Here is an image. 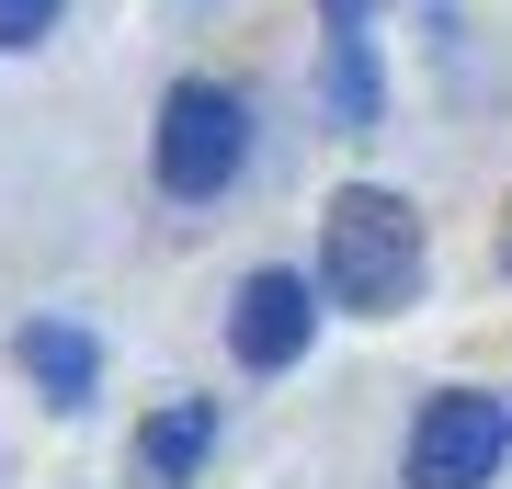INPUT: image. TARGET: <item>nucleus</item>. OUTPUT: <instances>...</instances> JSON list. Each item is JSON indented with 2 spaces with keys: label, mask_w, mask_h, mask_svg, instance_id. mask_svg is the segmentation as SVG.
I'll list each match as a JSON object with an SVG mask.
<instances>
[{
  "label": "nucleus",
  "mask_w": 512,
  "mask_h": 489,
  "mask_svg": "<svg viewBox=\"0 0 512 489\" xmlns=\"http://www.w3.org/2000/svg\"><path fill=\"white\" fill-rule=\"evenodd\" d=\"M319 285L342 296V308H365V319H399L421 296V217L399 194H376V182L330 194V217H319Z\"/></svg>",
  "instance_id": "obj_1"
},
{
  "label": "nucleus",
  "mask_w": 512,
  "mask_h": 489,
  "mask_svg": "<svg viewBox=\"0 0 512 489\" xmlns=\"http://www.w3.org/2000/svg\"><path fill=\"white\" fill-rule=\"evenodd\" d=\"M239 160H251V114H239V91L183 80V91L160 103V148H148L160 194H171V205H217L228 182H239Z\"/></svg>",
  "instance_id": "obj_2"
},
{
  "label": "nucleus",
  "mask_w": 512,
  "mask_h": 489,
  "mask_svg": "<svg viewBox=\"0 0 512 489\" xmlns=\"http://www.w3.org/2000/svg\"><path fill=\"white\" fill-rule=\"evenodd\" d=\"M501 455H512V410L490 387H444L410 421V489H490Z\"/></svg>",
  "instance_id": "obj_3"
},
{
  "label": "nucleus",
  "mask_w": 512,
  "mask_h": 489,
  "mask_svg": "<svg viewBox=\"0 0 512 489\" xmlns=\"http://www.w3.org/2000/svg\"><path fill=\"white\" fill-rule=\"evenodd\" d=\"M308 330H319V296H308V273L262 262L251 285H239V308H228V353L251 364V376H285V364L308 353Z\"/></svg>",
  "instance_id": "obj_4"
},
{
  "label": "nucleus",
  "mask_w": 512,
  "mask_h": 489,
  "mask_svg": "<svg viewBox=\"0 0 512 489\" xmlns=\"http://www.w3.org/2000/svg\"><path fill=\"white\" fill-rule=\"evenodd\" d=\"M205 455H217V410H205V399H183V410H160V421L137 433V478H148V489H183Z\"/></svg>",
  "instance_id": "obj_5"
},
{
  "label": "nucleus",
  "mask_w": 512,
  "mask_h": 489,
  "mask_svg": "<svg viewBox=\"0 0 512 489\" xmlns=\"http://www.w3.org/2000/svg\"><path fill=\"white\" fill-rule=\"evenodd\" d=\"M23 376H35L57 410H80V399H92V376H103V353L80 342L69 319H35V330H23Z\"/></svg>",
  "instance_id": "obj_6"
},
{
  "label": "nucleus",
  "mask_w": 512,
  "mask_h": 489,
  "mask_svg": "<svg viewBox=\"0 0 512 489\" xmlns=\"http://www.w3.org/2000/svg\"><path fill=\"white\" fill-rule=\"evenodd\" d=\"M319 103H330V126H376V46H365V35H330Z\"/></svg>",
  "instance_id": "obj_7"
},
{
  "label": "nucleus",
  "mask_w": 512,
  "mask_h": 489,
  "mask_svg": "<svg viewBox=\"0 0 512 489\" xmlns=\"http://www.w3.org/2000/svg\"><path fill=\"white\" fill-rule=\"evenodd\" d=\"M57 35V0H0V46H46Z\"/></svg>",
  "instance_id": "obj_8"
},
{
  "label": "nucleus",
  "mask_w": 512,
  "mask_h": 489,
  "mask_svg": "<svg viewBox=\"0 0 512 489\" xmlns=\"http://www.w3.org/2000/svg\"><path fill=\"white\" fill-rule=\"evenodd\" d=\"M501 262H512V217H501Z\"/></svg>",
  "instance_id": "obj_9"
}]
</instances>
